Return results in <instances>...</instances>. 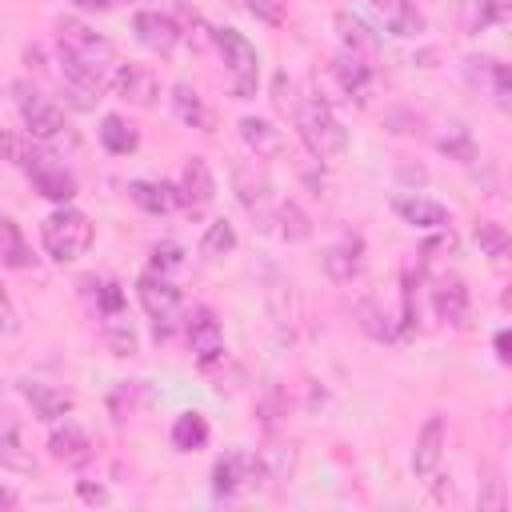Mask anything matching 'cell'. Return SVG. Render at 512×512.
I'll return each mask as SVG.
<instances>
[{
    "label": "cell",
    "mask_w": 512,
    "mask_h": 512,
    "mask_svg": "<svg viewBox=\"0 0 512 512\" xmlns=\"http://www.w3.org/2000/svg\"><path fill=\"white\" fill-rule=\"evenodd\" d=\"M40 240H44V252H48L56 264H72V260L84 256L88 244H92V220H88L84 212L60 204L52 216H44Z\"/></svg>",
    "instance_id": "3957f363"
},
{
    "label": "cell",
    "mask_w": 512,
    "mask_h": 512,
    "mask_svg": "<svg viewBox=\"0 0 512 512\" xmlns=\"http://www.w3.org/2000/svg\"><path fill=\"white\" fill-rule=\"evenodd\" d=\"M440 152H448V156H456L460 164H472L476 160V148H472V136L456 124L448 136H440Z\"/></svg>",
    "instance_id": "836d02e7"
},
{
    "label": "cell",
    "mask_w": 512,
    "mask_h": 512,
    "mask_svg": "<svg viewBox=\"0 0 512 512\" xmlns=\"http://www.w3.org/2000/svg\"><path fill=\"white\" fill-rule=\"evenodd\" d=\"M272 100H276V108H280V112H292V116H296L300 96H296V84H292V76H288V72H276V76H272Z\"/></svg>",
    "instance_id": "e575fe53"
},
{
    "label": "cell",
    "mask_w": 512,
    "mask_h": 512,
    "mask_svg": "<svg viewBox=\"0 0 512 512\" xmlns=\"http://www.w3.org/2000/svg\"><path fill=\"white\" fill-rule=\"evenodd\" d=\"M112 92H116L120 100L136 104V108H152L156 96H160V80H156V72L144 68V64H116V72H112Z\"/></svg>",
    "instance_id": "9c48e42d"
},
{
    "label": "cell",
    "mask_w": 512,
    "mask_h": 512,
    "mask_svg": "<svg viewBox=\"0 0 512 512\" xmlns=\"http://www.w3.org/2000/svg\"><path fill=\"white\" fill-rule=\"evenodd\" d=\"M356 316H360V328L372 336V340H396V328H392V316L376 304V300H360V308H356Z\"/></svg>",
    "instance_id": "f546056e"
},
{
    "label": "cell",
    "mask_w": 512,
    "mask_h": 512,
    "mask_svg": "<svg viewBox=\"0 0 512 512\" xmlns=\"http://www.w3.org/2000/svg\"><path fill=\"white\" fill-rule=\"evenodd\" d=\"M236 248V228L228 224V220H212L208 228H204V236H200V256L204 260H220V256H228Z\"/></svg>",
    "instance_id": "f1b7e54d"
},
{
    "label": "cell",
    "mask_w": 512,
    "mask_h": 512,
    "mask_svg": "<svg viewBox=\"0 0 512 512\" xmlns=\"http://www.w3.org/2000/svg\"><path fill=\"white\" fill-rule=\"evenodd\" d=\"M76 492H80V500H88V504H108V492H104L100 484H76Z\"/></svg>",
    "instance_id": "60d3db41"
},
{
    "label": "cell",
    "mask_w": 512,
    "mask_h": 512,
    "mask_svg": "<svg viewBox=\"0 0 512 512\" xmlns=\"http://www.w3.org/2000/svg\"><path fill=\"white\" fill-rule=\"evenodd\" d=\"M372 8L380 12V20L392 36H420L424 32V16L416 12L412 0H372Z\"/></svg>",
    "instance_id": "d6986e66"
},
{
    "label": "cell",
    "mask_w": 512,
    "mask_h": 512,
    "mask_svg": "<svg viewBox=\"0 0 512 512\" xmlns=\"http://www.w3.org/2000/svg\"><path fill=\"white\" fill-rule=\"evenodd\" d=\"M72 4H80V8H88V12H104V8H112V0H72Z\"/></svg>",
    "instance_id": "7bdbcfd3"
},
{
    "label": "cell",
    "mask_w": 512,
    "mask_h": 512,
    "mask_svg": "<svg viewBox=\"0 0 512 512\" xmlns=\"http://www.w3.org/2000/svg\"><path fill=\"white\" fill-rule=\"evenodd\" d=\"M212 44H216V52L224 56L232 96H236V100L256 96V80H260V56H256V48L248 44V36H244V32H236V28H212Z\"/></svg>",
    "instance_id": "5b68a950"
},
{
    "label": "cell",
    "mask_w": 512,
    "mask_h": 512,
    "mask_svg": "<svg viewBox=\"0 0 512 512\" xmlns=\"http://www.w3.org/2000/svg\"><path fill=\"white\" fill-rule=\"evenodd\" d=\"M440 456H444V416H428L416 436V448H412V472L428 480L436 472Z\"/></svg>",
    "instance_id": "9a60e30c"
},
{
    "label": "cell",
    "mask_w": 512,
    "mask_h": 512,
    "mask_svg": "<svg viewBox=\"0 0 512 512\" xmlns=\"http://www.w3.org/2000/svg\"><path fill=\"white\" fill-rule=\"evenodd\" d=\"M172 112L188 124V128H200V132H212V112L204 104V96L192 88V84H172Z\"/></svg>",
    "instance_id": "ffe728a7"
},
{
    "label": "cell",
    "mask_w": 512,
    "mask_h": 512,
    "mask_svg": "<svg viewBox=\"0 0 512 512\" xmlns=\"http://www.w3.org/2000/svg\"><path fill=\"white\" fill-rule=\"evenodd\" d=\"M336 32H340V40H344L348 52H360V56H368V60L380 52V36H376L356 12H336Z\"/></svg>",
    "instance_id": "44dd1931"
},
{
    "label": "cell",
    "mask_w": 512,
    "mask_h": 512,
    "mask_svg": "<svg viewBox=\"0 0 512 512\" xmlns=\"http://www.w3.org/2000/svg\"><path fill=\"white\" fill-rule=\"evenodd\" d=\"M180 264H184V248H180V244L164 240V244H156V248H152V272L168 276V272H176Z\"/></svg>",
    "instance_id": "d590c367"
},
{
    "label": "cell",
    "mask_w": 512,
    "mask_h": 512,
    "mask_svg": "<svg viewBox=\"0 0 512 512\" xmlns=\"http://www.w3.org/2000/svg\"><path fill=\"white\" fill-rule=\"evenodd\" d=\"M320 268H324V272H328L336 284L352 280V276L360 272V244L344 240V244H332V248H324V252H320Z\"/></svg>",
    "instance_id": "603a6c76"
},
{
    "label": "cell",
    "mask_w": 512,
    "mask_h": 512,
    "mask_svg": "<svg viewBox=\"0 0 512 512\" xmlns=\"http://www.w3.org/2000/svg\"><path fill=\"white\" fill-rule=\"evenodd\" d=\"M136 296H140L144 312L156 320V340L168 336L172 332V320L180 316V288L168 276H160V272H144L136 280Z\"/></svg>",
    "instance_id": "8992f818"
},
{
    "label": "cell",
    "mask_w": 512,
    "mask_h": 512,
    "mask_svg": "<svg viewBox=\"0 0 512 512\" xmlns=\"http://www.w3.org/2000/svg\"><path fill=\"white\" fill-rule=\"evenodd\" d=\"M132 28H136V40H140L148 52H156V56H168V52L180 44V24H176L168 12L144 8V12H136Z\"/></svg>",
    "instance_id": "30bf717a"
},
{
    "label": "cell",
    "mask_w": 512,
    "mask_h": 512,
    "mask_svg": "<svg viewBox=\"0 0 512 512\" xmlns=\"http://www.w3.org/2000/svg\"><path fill=\"white\" fill-rule=\"evenodd\" d=\"M0 332H4V336H16V332H20V320H16L12 304L4 300V292H0Z\"/></svg>",
    "instance_id": "ab89813d"
},
{
    "label": "cell",
    "mask_w": 512,
    "mask_h": 512,
    "mask_svg": "<svg viewBox=\"0 0 512 512\" xmlns=\"http://www.w3.org/2000/svg\"><path fill=\"white\" fill-rule=\"evenodd\" d=\"M128 196H132V204H140V208L152 212V216H164V212L180 208L176 184H164V180H132V184H128Z\"/></svg>",
    "instance_id": "ac0fdd59"
},
{
    "label": "cell",
    "mask_w": 512,
    "mask_h": 512,
    "mask_svg": "<svg viewBox=\"0 0 512 512\" xmlns=\"http://www.w3.org/2000/svg\"><path fill=\"white\" fill-rule=\"evenodd\" d=\"M188 344H192V356L208 368L212 360L224 356V328L212 312H196V320L188 324Z\"/></svg>",
    "instance_id": "5bb4252c"
},
{
    "label": "cell",
    "mask_w": 512,
    "mask_h": 512,
    "mask_svg": "<svg viewBox=\"0 0 512 512\" xmlns=\"http://www.w3.org/2000/svg\"><path fill=\"white\" fill-rule=\"evenodd\" d=\"M332 76H336V84L348 92V100H356V104H364L368 100V92H372V80H376V72H372V60L368 56H360V52H336V60H332Z\"/></svg>",
    "instance_id": "8fae6325"
},
{
    "label": "cell",
    "mask_w": 512,
    "mask_h": 512,
    "mask_svg": "<svg viewBox=\"0 0 512 512\" xmlns=\"http://www.w3.org/2000/svg\"><path fill=\"white\" fill-rule=\"evenodd\" d=\"M112 324H108V332H104V340H108V348L116 352V356H132L136 352V336H132V328L124 324V316L116 312V316H108Z\"/></svg>",
    "instance_id": "d6a6232c"
},
{
    "label": "cell",
    "mask_w": 512,
    "mask_h": 512,
    "mask_svg": "<svg viewBox=\"0 0 512 512\" xmlns=\"http://www.w3.org/2000/svg\"><path fill=\"white\" fill-rule=\"evenodd\" d=\"M392 212L404 220V224H412V228H428V232H440L444 224H448V208L444 204H436V200H428V196H396L392 200Z\"/></svg>",
    "instance_id": "4fadbf2b"
},
{
    "label": "cell",
    "mask_w": 512,
    "mask_h": 512,
    "mask_svg": "<svg viewBox=\"0 0 512 512\" xmlns=\"http://www.w3.org/2000/svg\"><path fill=\"white\" fill-rule=\"evenodd\" d=\"M48 452H52V460L80 468V464L92 460V440H88V432L80 424H64V428H56L48 436Z\"/></svg>",
    "instance_id": "e0dca14e"
},
{
    "label": "cell",
    "mask_w": 512,
    "mask_h": 512,
    "mask_svg": "<svg viewBox=\"0 0 512 512\" xmlns=\"http://www.w3.org/2000/svg\"><path fill=\"white\" fill-rule=\"evenodd\" d=\"M100 308L108 312V316H116L120 312V304H124V292H120V284H100Z\"/></svg>",
    "instance_id": "f35d334b"
},
{
    "label": "cell",
    "mask_w": 512,
    "mask_h": 512,
    "mask_svg": "<svg viewBox=\"0 0 512 512\" xmlns=\"http://www.w3.org/2000/svg\"><path fill=\"white\" fill-rule=\"evenodd\" d=\"M244 4L264 24H284V16H288V0H244Z\"/></svg>",
    "instance_id": "74e56055"
},
{
    "label": "cell",
    "mask_w": 512,
    "mask_h": 512,
    "mask_svg": "<svg viewBox=\"0 0 512 512\" xmlns=\"http://www.w3.org/2000/svg\"><path fill=\"white\" fill-rule=\"evenodd\" d=\"M436 316L456 324V328L468 324V288H464V280H444L436 288Z\"/></svg>",
    "instance_id": "cb8c5ba5"
},
{
    "label": "cell",
    "mask_w": 512,
    "mask_h": 512,
    "mask_svg": "<svg viewBox=\"0 0 512 512\" xmlns=\"http://www.w3.org/2000/svg\"><path fill=\"white\" fill-rule=\"evenodd\" d=\"M20 396L28 400V408L40 420H64L72 412V392H64L60 384H44V380H20Z\"/></svg>",
    "instance_id": "7c38bea8"
},
{
    "label": "cell",
    "mask_w": 512,
    "mask_h": 512,
    "mask_svg": "<svg viewBox=\"0 0 512 512\" xmlns=\"http://www.w3.org/2000/svg\"><path fill=\"white\" fill-rule=\"evenodd\" d=\"M260 476H264L260 456L236 448V452H228V456L216 460V468H212V492L216 496H244V492H252L260 484Z\"/></svg>",
    "instance_id": "52a82bcc"
},
{
    "label": "cell",
    "mask_w": 512,
    "mask_h": 512,
    "mask_svg": "<svg viewBox=\"0 0 512 512\" xmlns=\"http://www.w3.org/2000/svg\"><path fill=\"white\" fill-rule=\"evenodd\" d=\"M240 140L248 144V152L256 160H272V156L284 152V132L272 120H260V116H244L240 120Z\"/></svg>",
    "instance_id": "2e32d148"
},
{
    "label": "cell",
    "mask_w": 512,
    "mask_h": 512,
    "mask_svg": "<svg viewBox=\"0 0 512 512\" xmlns=\"http://www.w3.org/2000/svg\"><path fill=\"white\" fill-rule=\"evenodd\" d=\"M32 248L24 240V232L16 228V220L0 216V264L4 268H32Z\"/></svg>",
    "instance_id": "d4e9b609"
},
{
    "label": "cell",
    "mask_w": 512,
    "mask_h": 512,
    "mask_svg": "<svg viewBox=\"0 0 512 512\" xmlns=\"http://www.w3.org/2000/svg\"><path fill=\"white\" fill-rule=\"evenodd\" d=\"M12 100H16L20 120H24V128H28V136H32L36 144H44V148H60V144L72 148V144H76V132L68 128L64 112H60L36 84L16 80V84H12Z\"/></svg>",
    "instance_id": "6da1fadb"
},
{
    "label": "cell",
    "mask_w": 512,
    "mask_h": 512,
    "mask_svg": "<svg viewBox=\"0 0 512 512\" xmlns=\"http://www.w3.org/2000/svg\"><path fill=\"white\" fill-rule=\"evenodd\" d=\"M176 192H180V208H188L192 216H204L208 212V204L216 200V180H212V168H208L204 156H188L184 160V172H180Z\"/></svg>",
    "instance_id": "ba28073f"
},
{
    "label": "cell",
    "mask_w": 512,
    "mask_h": 512,
    "mask_svg": "<svg viewBox=\"0 0 512 512\" xmlns=\"http://www.w3.org/2000/svg\"><path fill=\"white\" fill-rule=\"evenodd\" d=\"M296 128H300V140L308 144V152L316 160H340L344 148H348V128L336 120V112L320 96L316 100H300Z\"/></svg>",
    "instance_id": "7a4b0ae2"
},
{
    "label": "cell",
    "mask_w": 512,
    "mask_h": 512,
    "mask_svg": "<svg viewBox=\"0 0 512 512\" xmlns=\"http://www.w3.org/2000/svg\"><path fill=\"white\" fill-rule=\"evenodd\" d=\"M16 504V492L12 488H0V508H12Z\"/></svg>",
    "instance_id": "ee69618b"
},
{
    "label": "cell",
    "mask_w": 512,
    "mask_h": 512,
    "mask_svg": "<svg viewBox=\"0 0 512 512\" xmlns=\"http://www.w3.org/2000/svg\"><path fill=\"white\" fill-rule=\"evenodd\" d=\"M488 84H492L496 104H500V108H508V104H512V72H508V64L492 60V68H488Z\"/></svg>",
    "instance_id": "8d00e7d4"
},
{
    "label": "cell",
    "mask_w": 512,
    "mask_h": 512,
    "mask_svg": "<svg viewBox=\"0 0 512 512\" xmlns=\"http://www.w3.org/2000/svg\"><path fill=\"white\" fill-rule=\"evenodd\" d=\"M496 356H500V364L512 360V352H508V332H496Z\"/></svg>",
    "instance_id": "b9f144b4"
},
{
    "label": "cell",
    "mask_w": 512,
    "mask_h": 512,
    "mask_svg": "<svg viewBox=\"0 0 512 512\" xmlns=\"http://www.w3.org/2000/svg\"><path fill=\"white\" fill-rule=\"evenodd\" d=\"M0 468H4V472H20V476H32V472H36V460H32V452L20 444V436H16L12 424H0Z\"/></svg>",
    "instance_id": "484cf974"
},
{
    "label": "cell",
    "mask_w": 512,
    "mask_h": 512,
    "mask_svg": "<svg viewBox=\"0 0 512 512\" xmlns=\"http://www.w3.org/2000/svg\"><path fill=\"white\" fill-rule=\"evenodd\" d=\"M172 444L180 452H200L208 444V420L200 412H180L172 420Z\"/></svg>",
    "instance_id": "4316f807"
},
{
    "label": "cell",
    "mask_w": 512,
    "mask_h": 512,
    "mask_svg": "<svg viewBox=\"0 0 512 512\" xmlns=\"http://www.w3.org/2000/svg\"><path fill=\"white\" fill-rule=\"evenodd\" d=\"M96 136H100V144H104L112 156H128V152H136V132H132L120 116H104L100 128H96Z\"/></svg>",
    "instance_id": "83f0119b"
},
{
    "label": "cell",
    "mask_w": 512,
    "mask_h": 512,
    "mask_svg": "<svg viewBox=\"0 0 512 512\" xmlns=\"http://www.w3.org/2000/svg\"><path fill=\"white\" fill-rule=\"evenodd\" d=\"M476 244H480V252L492 256V260H504V256H508V232H504L500 224H492V220L476 224Z\"/></svg>",
    "instance_id": "1f68e13d"
},
{
    "label": "cell",
    "mask_w": 512,
    "mask_h": 512,
    "mask_svg": "<svg viewBox=\"0 0 512 512\" xmlns=\"http://www.w3.org/2000/svg\"><path fill=\"white\" fill-rule=\"evenodd\" d=\"M56 44H60V56L72 60V64H84L100 76H108V68L116 64V48L108 36L92 32L84 20H60L56 24Z\"/></svg>",
    "instance_id": "277c9868"
},
{
    "label": "cell",
    "mask_w": 512,
    "mask_h": 512,
    "mask_svg": "<svg viewBox=\"0 0 512 512\" xmlns=\"http://www.w3.org/2000/svg\"><path fill=\"white\" fill-rule=\"evenodd\" d=\"M276 220H280V236H284V240H308V236H312L308 216H304L300 204H292V200H284V204L276 208Z\"/></svg>",
    "instance_id": "4dcf8cb0"
},
{
    "label": "cell",
    "mask_w": 512,
    "mask_h": 512,
    "mask_svg": "<svg viewBox=\"0 0 512 512\" xmlns=\"http://www.w3.org/2000/svg\"><path fill=\"white\" fill-rule=\"evenodd\" d=\"M236 192L244 200V208L260 220V228H268V180L264 176H252L248 168H236Z\"/></svg>",
    "instance_id": "7402d4cb"
}]
</instances>
